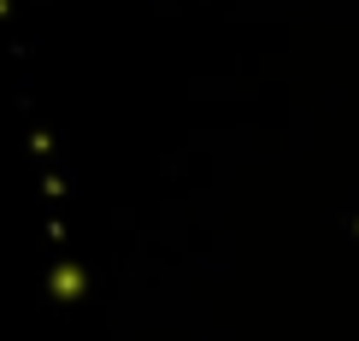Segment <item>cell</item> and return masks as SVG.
<instances>
[{
  "mask_svg": "<svg viewBox=\"0 0 359 341\" xmlns=\"http://www.w3.org/2000/svg\"><path fill=\"white\" fill-rule=\"evenodd\" d=\"M77 288H83L77 271H59V277H53V294H77Z\"/></svg>",
  "mask_w": 359,
  "mask_h": 341,
  "instance_id": "obj_1",
  "label": "cell"
}]
</instances>
